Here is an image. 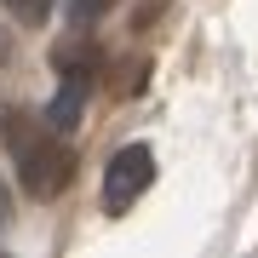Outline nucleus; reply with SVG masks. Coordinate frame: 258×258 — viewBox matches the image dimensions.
<instances>
[{
    "instance_id": "obj_1",
    "label": "nucleus",
    "mask_w": 258,
    "mask_h": 258,
    "mask_svg": "<svg viewBox=\"0 0 258 258\" xmlns=\"http://www.w3.org/2000/svg\"><path fill=\"white\" fill-rule=\"evenodd\" d=\"M18 178H23V189L35 195V201H52V195H63L69 178H75V149L63 138H46V126H40L35 138L18 149Z\"/></svg>"
},
{
    "instance_id": "obj_2",
    "label": "nucleus",
    "mask_w": 258,
    "mask_h": 258,
    "mask_svg": "<svg viewBox=\"0 0 258 258\" xmlns=\"http://www.w3.org/2000/svg\"><path fill=\"white\" fill-rule=\"evenodd\" d=\"M149 184H155V155H149L144 144L115 149V161L103 166V207H109V212H126Z\"/></svg>"
},
{
    "instance_id": "obj_3",
    "label": "nucleus",
    "mask_w": 258,
    "mask_h": 258,
    "mask_svg": "<svg viewBox=\"0 0 258 258\" xmlns=\"http://www.w3.org/2000/svg\"><path fill=\"white\" fill-rule=\"evenodd\" d=\"M86 92H92V75H63L57 98L46 103V126L52 132H75L81 126V109H86Z\"/></svg>"
},
{
    "instance_id": "obj_4",
    "label": "nucleus",
    "mask_w": 258,
    "mask_h": 258,
    "mask_svg": "<svg viewBox=\"0 0 258 258\" xmlns=\"http://www.w3.org/2000/svg\"><path fill=\"white\" fill-rule=\"evenodd\" d=\"M52 63H57V75H92L103 63V52H98V40L75 35V40H57L52 46Z\"/></svg>"
},
{
    "instance_id": "obj_5",
    "label": "nucleus",
    "mask_w": 258,
    "mask_h": 258,
    "mask_svg": "<svg viewBox=\"0 0 258 258\" xmlns=\"http://www.w3.org/2000/svg\"><path fill=\"white\" fill-rule=\"evenodd\" d=\"M6 6H12V18H23V23H46L52 0H6Z\"/></svg>"
},
{
    "instance_id": "obj_6",
    "label": "nucleus",
    "mask_w": 258,
    "mask_h": 258,
    "mask_svg": "<svg viewBox=\"0 0 258 258\" xmlns=\"http://www.w3.org/2000/svg\"><path fill=\"white\" fill-rule=\"evenodd\" d=\"M98 12H109V0H75V23H86V18H98Z\"/></svg>"
},
{
    "instance_id": "obj_7",
    "label": "nucleus",
    "mask_w": 258,
    "mask_h": 258,
    "mask_svg": "<svg viewBox=\"0 0 258 258\" xmlns=\"http://www.w3.org/2000/svg\"><path fill=\"white\" fill-rule=\"evenodd\" d=\"M6 207H12V201H6V184H0V224H6Z\"/></svg>"
}]
</instances>
